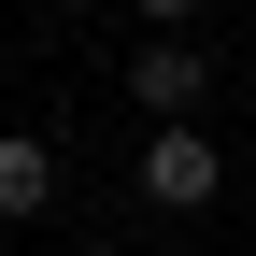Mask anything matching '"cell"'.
Instances as JSON below:
<instances>
[{"label": "cell", "mask_w": 256, "mask_h": 256, "mask_svg": "<svg viewBox=\"0 0 256 256\" xmlns=\"http://www.w3.org/2000/svg\"><path fill=\"white\" fill-rule=\"evenodd\" d=\"M142 200H156V214H214V200H228V142H214L200 114L142 128Z\"/></svg>", "instance_id": "1"}, {"label": "cell", "mask_w": 256, "mask_h": 256, "mask_svg": "<svg viewBox=\"0 0 256 256\" xmlns=\"http://www.w3.org/2000/svg\"><path fill=\"white\" fill-rule=\"evenodd\" d=\"M200 100H214V57L185 43V28H142V43H128V114L171 128V114H200Z\"/></svg>", "instance_id": "2"}, {"label": "cell", "mask_w": 256, "mask_h": 256, "mask_svg": "<svg viewBox=\"0 0 256 256\" xmlns=\"http://www.w3.org/2000/svg\"><path fill=\"white\" fill-rule=\"evenodd\" d=\"M28 214H57V142L43 128H0V228H28Z\"/></svg>", "instance_id": "3"}, {"label": "cell", "mask_w": 256, "mask_h": 256, "mask_svg": "<svg viewBox=\"0 0 256 256\" xmlns=\"http://www.w3.org/2000/svg\"><path fill=\"white\" fill-rule=\"evenodd\" d=\"M128 14H142V28H185V14H200V0H128Z\"/></svg>", "instance_id": "4"}, {"label": "cell", "mask_w": 256, "mask_h": 256, "mask_svg": "<svg viewBox=\"0 0 256 256\" xmlns=\"http://www.w3.org/2000/svg\"><path fill=\"white\" fill-rule=\"evenodd\" d=\"M86 256H128V242H86Z\"/></svg>", "instance_id": "5"}]
</instances>
